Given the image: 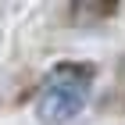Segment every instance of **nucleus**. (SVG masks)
I'll return each instance as SVG.
<instances>
[{"mask_svg": "<svg viewBox=\"0 0 125 125\" xmlns=\"http://www.w3.org/2000/svg\"><path fill=\"white\" fill-rule=\"evenodd\" d=\"M89 64H57L54 75L36 96V118L43 125H64L86 107L89 100Z\"/></svg>", "mask_w": 125, "mask_h": 125, "instance_id": "f257e3e1", "label": "nucleus"}]
</instances>
